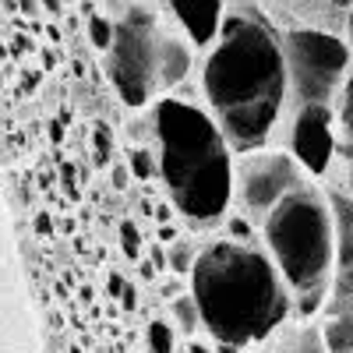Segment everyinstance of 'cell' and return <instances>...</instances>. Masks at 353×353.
Masks as SVG:
<instances>
[{
	"mask_svg": "<svg viewBox=\"0 0 353 353\" xmlns=\"http://www.w3.org/2000/svg\"><path fill=\"white\" fill-rule=\"evenodd\" d=\"M276 145L290 152L311 176H325L336 166V106H307L283 117Z\"/></svg>",
	"mask_w": 353,
	"mask_h": 353,
	"instance_id": "obj_8",
	"label": "cell"
},
{
	"mask_svg": "<svg viewBox=\"0 0 353 353\" xmlns=\"http://www.w3.org/2000/svg\"><path fill=\"white\" fill-rule=\"evenodd\" d=\"M198 254H201V248H198L191 237H181L176 244H170V269H173V272H181V276H191Z\"/></svg>",
	"mask_w": 353,
	"mask_h": 353,
	"instance_id": "obj_15",
	"label": "cell"
},
{
	"mask_svg": "<svg viewBox=\"0 0 353 353\" xmlns=\"http://www.w3.org/2000/svg\"><path fill=\"white\" fill-rule=\"evenodd\" d=\"M124 181H128V170H124V166H117V170H113V188H128Z\"/></svg>",
	"mask_w": 353,
	"mask_h": 353,
	"instance_id": "obj_21",
	"label": "cell"
},
{
	"mask_svg": "<svg viewBox=\"0 0 353 353\" xmlns=\"http://www.w3.org/2000/svg\"><path fill=\"white\" fill-rule=\"evenodd\" d=\"M311 181V173L283 149H261L237 156V184H233V212L244 216L254 230L276 205Z\"/></svg>",
	"mask_w": 353,
	"mask_h": 353,
	"instance_id": "obj_7",
	"label": "cell"
},
{
	"mask_svg": "<svg viewBox=\"0 0 353 353\" xmlns=\"http://www.w3.org/2000/svg\"><path fill=\"white\" fill-rule=\"evenodd\" d=\"M121 237H124V251H128V258H138V230H134V223H124L121 226Z\"/></svg>",
	"mask_w": 353,
	"mask_h": 353,
	"instance_id": "obj_19",
	"label": "cell"
},
{
	"mask_svg": "<svg viewBox=\"0 0 353 353\" xmlns=\"http://www.w3.org/2000/svg\"><path fill=\"white\" fill-rule=\"evenodd\" d=\"M329 188L353 198V74L336 103V166L329 173Z\"/></svg>",
	"mask_w": 353,
	"mask_h": 353,
	"instance_id": "obj_11",
	"label": "cell"
},
{
	"mask_svg": "<svg viewBox=\"0 0 353 353\" xmlns=\"http://www.w3.org/2000/svg\"><path fill=\"white\" fill-rule=\"evenodd\" d=\"M269 353H329V346L318 325H290L272 339Z\"/></svg>",
	"mask_w": 353,
	"mask_h": 353,
	"instance_id": "obj_13",
	"label": "cell"
},
{
	"mask_svg": "<svg viewBox=\"0 0 353 353\" xmlns=\"http://www.w3.org/2000/svg\"><path fill=\"white\" fill-rule=\"evenodd\" d=\"M258 233L293 293V314L307 321L325 311L336 279V212L329 191L311 181L301 184L265 216Z\"/></svg>",
	"mask_w": 353,
	"mask_h": 353,
	"instance_id": "obj_4",
	"label": "cell"
},
{
	"mask_svg": "<svg viewBox=\"0 0 353 353\" xmlns=\"http://www.w3.org/2000/svg\"><path fill=\"white\" fill-rule=\"evenodd\" d=\"M149 353H173V329L166 325L163 318L149 321Z\"/></svg>",
	"mask_w": 353,
	"mask_h": 353,
	"instance_id": "obj_18",
	"label": "cell"
},
{
	"mask_svg": "<svg viewBox=\"0 0 353 353\" xmlns=\"http://www.w3.org/2000/svg\"><path fill=\"white\" fill-rule=\"evenodd\" d=\"M121 290H124V283H121V276H113V279H110V293H113V297H117V293H121Z\"/></svg>",
	"mask_w": 353,
	"mask_h": 353,
	"instance_id": "obj_22",
	"label": "cell"
},
{
	"mask_svg": "<svg viewBox=\"0 0 353 353\" xmlns=\"http://www.w3.org/2000/svg\"><path fill=\"white\" fill-rule=\"evenodd\" d=\"M205 110L230 141L233 156L269 149L279 134L290 74L283 32L261 4H230L216 46L198 68Z\"/></svg>",
	"mask_w": 353,
	"mask_h": 353,
	"instance_id": "obj_1",
	"label": "cell"
},
{
	"mask_svg": "<svg viewBox=\"0 0 353 353\" xmlns=\"http://www.w3.org/2000/svg\"><path fill=\"white\" fill-rule=\"evenodd\" d=\"M96 152H99V159H110V131H106V124H96Z\"/></svg>",
	"mask_w": 353,
	"mask_h": 353,
	"instance_id": "obj_20",
	"label": "cell"
},
{
	"mask_svg": "<svg viewBox=\"0 0 353 353\" xmlns=\"http://www.w3.org/2000/svg\"><path fill=\"white\" fill-rule=\"evenodd\" d=\"M170 314L181 321V329H184L188 336H194L198 329H205V325H201V311H198V304H194L191 293H181V297H173V301H170Z\"/></svg>",
	"mask_w": 353,
	"mask_h": 353,
	"instance_id": "obj_14",
	"label": "cell"
},
{
	"mask_svg": "<svg viewBox=\"0 0 353 353\" xmlns=\"http://www.w3.org/2000/svg\"><path fill=\"white\" fill-rule=\"evenodd\" d=\"M159 11H163V18H170L181 28L184 39L194 50L209 53L223 32L230 4H223V0H170V4H159Z\"/></svg>",
	"mask_w": 353,
	"mask_h": 353,
	"instance_id": "obj_10",
	"label": "cell"
},
{
	"mask_svg": "<svg viewBox=\"0 0 353 353\" xmlns=\"http://www.w3.org/2000/svg\"><path fill=\"white\" fill-rule=\"evenodd\" d=\"M261 8L279 32H321L339 39H346L353 11V4H339V0H272Z\"/></svg>",
	"mask_w": 353,
	"mask_h": 353,
	"instance_id": "obj_9",
	"label": "cell"
},
{
	"mask_svg": "<svg viewBox=\"0 0 353 353\" xmlns=\"http://www.w3.org/2000/svg\"><path fill=\"white\" fill-rule=\"evenodd\" d=\"M128 163H131V173L138 176V181H149V176H159V159H156V152H149L141 145V149H134L131 156H128Z\"/></svg>",
	"mask_w": 353,
	"mask_h": 353,
	"instance_id": "obj_17",
	"label": "cell"
},
{
	"mask_svg": "<svg viewBox=\"0 0 353 353\" xmlns=\"http://www.w3.org/2000/svg\"><path fill=\"white\" fill-rule=\"evenodd\" d=\"M321 339L329 353H353V301L325 304L321 311Z\"/></svg>",
	"mask_w": 353,
	"mask_h": 353,
	"instance_id": "obj_12",
	"label": "cell"
},
{
	"mask_svg": "<svg viewBox=\"0 0 353 353\" xmlns=\"http://www.w3.org/2000/svg\"><path fill=\"white\" fill-rule=\"evenodd\" d=\"M346 43H350V50H353V11H350V28H346Z\"/></svg>",
	"mask_w": 353,
	"mask_h": 353,
	"instance_id": "obj_23",
	"label": "cell"
},
{
	"mask_svg": "<svg viewBox=\"0 0 353 353\" xmlns=\"http://www.w3.org/2000/svg\"><path fill=\"white\" fill-rule=\"evenodd\" d=\"M117 32V18L113 14H88V36H92L96 50H110Z\"/></svg>",
	"mask_w": 353,
	"mask_h": 353,
	"instance_id": "obj_16",
	"label": "cell"
},
{
	"mask_svg": "<svg viewBox=\"0 0 353 353\" xmlns=\"http://www.w3.org/2000/svg\"><path fill=\"white\" fill-rule=\"evenodd\" d=\"M152 4H124L117 14L113 46L106 50V74L128 106H156L163 99L159 57H163V14Z\"/></svg>",
	"mask_w": 353,
	"mask_h": 353,
	"instance_id": "obj_5",
	"label": "cell"
},
{
	"mask_svg": "<svg viewBox=\"0 0 353 353\" xmlns=\"http://www.w3.org/2000/svg\"><path fill=\"white\" fill-rule=\"evenodd\" d=\"M191 353H209V350H205V346H198V343H191Z\"/></svg>",
	"mask_w": 353,
	"mask_h": 353,
	"instance_id": "obj_24",
	"label": "cell"
},
{
	"mask_svg": "<svg viewBox=\"0 0 353 353\" xmlns=\"http://www.w3.org/2000/svg\"><path fill=\"white\" fill-rule=\"evenodd\" d=\"M191 297L201 311V325L219 353L279 336L293 314V293L276 261L258 241L219 237L201 248L191 272Z\"/></svg>",
	"mask_w": 353,
	"mask_h": 353,
	"instance_id": "obj_2",
	"label": "cell"
},
{
	"mask_svg": "<svg viewBox=\"0 0 353 353\" xmlns=\"http://www.w3.org/2000/svg\"><path fill=\"white\" fill-rule=\"evenodd\" d=\"M152 141L159 181L170 191L173 209L194 233H209L233 216L237 159L216 128L209 110L166 96L152 106Z\"/></svg>",
	"mask_w": 353,
	"mask_h": 353,
	"instance_id": "obj_3",
	"label": "cell"
},
{
	"mask_svg": "<svg viewBox=\"0 0 353 353\" xmlns=\"http://www.w3.org/2000/svg\"><path fill=\"white\" fill-rule=\"evenodd\" d=\"M283 53L290 74V99L283 117L307 106L339 103L353 74V50L346 39L321 32H283Z\"/></svg>",
	"mask_w": 353,
	"mask_h": 353,
	"instance_id": "obj_6",
	"label": "cell"
}]
</instances>
